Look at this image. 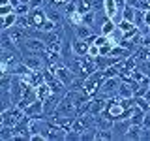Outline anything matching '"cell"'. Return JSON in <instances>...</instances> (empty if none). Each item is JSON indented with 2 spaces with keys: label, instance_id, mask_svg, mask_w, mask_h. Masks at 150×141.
I'll list each match as a JSON object with an SVG mask.
<instances>
[{
  "label": "cell",
  "instance_id": "cell-1",
  "mask_svg": "<svg viewBox=\"0 0 150 141\" xmlns=\"http://www.w3.org/2000/svg\"><path fill=\"white\" fill-rule=\"evenodd\" d=\"M54 115H58V117H77V105H75L73 96H71L69 90L62 96V100H60L58 107H56Z\"/></svg>",
  "mask_w": 150,
  "mask_h": 141
},
{
  "label": "cell",
  "instance_id": "cell-2",
  "mask_svg": "<svg viewBox=\"0 0 150 141\" xmlns=\"http://www.w3.org/2000/svg\"><path fill=\"white\" fill-rule=\"evenodd\" d=\"M120 83H122V75H116V77H105L98 94L103 96V98H107V100H109V98H115L116 94H118Z\"/></svg>",
  "mask_w": 150,
  "mask_h": 141
},
{
  "label": "cell",
  "instance_id": "cell-3",
  "mask_svg": "<svg viewBox=\"0 0 150 141\" xmlns=\"http://www.w3.org/2000/svg\"><path fill=\"white\" fill-rule=\"evenodd\" d=\"M28 21H30V26L34 28V30H40V28L43 26V23L47 21V9H43V8L30 9V13H28Z\"/></svg>",
  "mask_w": 150,
  "mask_h": 141
},
{
  "label": "cell",
  "instance_id": "cell-4",
  "mask_svg": "<svg viewBox=\"0 0 150 141\" xmlns=\"http://www.w3.org/2000/svg\"><path fill=\"white\" fill-rule=\"evenodd\" d=\"M129 126H131V120L129 119H118V120H115V124H112L115 139H118V137L124 139V135H126V132L129 130Z\"/></svg>",
  "mask_w": 150,
  "mask_h": 141
},
{
  "label": "cell",
  "instance_id": "cell-5",
  "mask_svg": "<svg viewBox=\"0 0 150 141\" xmlns=\"http://www.w3.org/2000/svg\"><path fill=\"white\" fill-rule=\"evenodd\" d=\"M66 134H68V130H64L62 126L51 122L49 130H47V139L49 141H62V139H66Z\"/></svg>",
  "mask_w": 150,
  "mask_h": 141
},
{
  "label": "cell",
  "instance_id": "cell-6",
  "mask_svg": "<svg viewBox=\"0 0 150 141\" xmlns=\"http://www.w3.org/2000/svg\"><path fill=\"white\" fill-rule=\"evenodd\" d=\"M25 115L30 117V119H34V117H45L43 115V102L36 100V102H32L30 105H26L25 107Z\"/></svg>",
  "mask_w": 150,
  "mask_h": 141
},
{
  "label": "cell",
  "instance_id": "cell-7",
  "mask_svg": "<svg viewBox=\"0 0 150 141\" xmlns=\"http://www.w3.org/2000/svg\"><path fill=\"white\" fill-rule=\"evenodd\" d=\"M73 32H75V38H79V40H86V38H90L92 34H98V32H94L92 26L84 25V23H81V25H75L73 26Z\"/></svg>",
  "mask_w": 150,
  "mask_h": 141
},
{
  "label": "cell",
  "instance_id": "cell-8",
  "mask_svg": "<svg viewBox=\"0 0 150 141\" xmlns=\"http://www.w3.org/2000/svg\"><path fill=\"white\" fill-rule=\"evenodd\" d=\"M88 47H90V43H88L86 40H79V38L73 40V53H75V56H86L88 55Z\"/></svg>",
  "mask_w": 150,
  "mask_h": 141
},
{
  "label": "cell",
  "instance_id": "cell-9",
  "mask_svg": "<svg viewBox=\"0 0 150 141\" xmlns=\"http://www.w3.org/2000/svg\"><path fill=\"white\" fill-rule=\"evenodd\" d=\"M36 92H38V98H40L41 102H45L47 98L53 94V88H51V85L47 83V81H43V83H40V85L36 87Z\"/></svg>",
  "mask_w": 150,
  "mask_h": 141
},
{
  "label": "cell",
  "instance_id": "cell-10",
  "mask_svg": "<svg viewBox=\"0 0 150 141\" xmlns=\"http://www.w3.org/2000/svg\"><path fill=\"white\" fill-rule=\"evenodd\" d=\"M103 11L107 13V17H109V19H115V15L120 11L116 0H105V4H103Z\"/></svg>",
  "mask_w": 150,
  "mask_h": 141
},
{
  "label": "cell",
  "instance_id": "cell-11",
  "mask_svg": "<svg viewBox=\"0 0 150 141\" xmlns=\"http://www.w3.org/2000/svg\"><path fill=\"white\" fill-rule=\"evenodd\" d=\"M0 139L2 141H15V128L0 124Z\"/></svg>",
  "mask_w": 150,
  "mask_h": 141
},
{
  "label": "cell",
  "instance_id": "cell-12",
  "mask_svg": "<svg viewBox=\"0 0 150 141\" xmlns=\"http://www.w3.org/2000/svg\"><path fill=\"white\" fill-rule=\"evenodd\" d=\"M17 19H19V15L15 11L8 13V15H2V30H9V28H13L17 25Z\"/></svg>",
  "mask_w": 150,
  "mask_h": 141
},
{
  "label": "cell",
  "instance_id": "cell-13",
  "mask_svg": "<svg viewBox=\"0 0 150 141\" xmlns=\"http://www.w3.org/2000/svg\"><path fill=\"white\" fill-rule=\"evenodd\" d=\"M144 115H146V111H143V109H141V107H137V105H133V111H131V117H129L131 124H137V126H143Z\"/></svg>",
  "mask_w": 150,
  "mask_h": 141
},
{
  "label": "cell",
  "instance_id": "cell-14",
  "mask_svg": "<svg viewBox=\"0 0 150 141\" xmlns=\"http://www.w3.org/2000/svg\"><path fill=\"white\" fill-rule=\"evenodd\" d=\"M141 132H143V126H137V124H131V126H129V130L126 132L124 139H129V141L141 139Z\"/></svg>",
  "mask_w": 150,
  "mask_h": 141
},
{
  "label": "cell",
  "instance_id": "cell-15",
  "mask_svg": "<svg viewBox=\"0 0 150 141\" xmlns=\"http://www.w3.org/2000/svg\"><path fill=\"white\" fill-rule=\"evenodd\" d=\"M98 137V126H90V128L81 132V141H94Z\"/></svg>",
  "mask_w": 150,
  "mask_h": 141
},
{
  "label": "cell",
  "instance_id": "cell-16",
  "mask_svg": "<svg viewBox=\"0 0 150 141\" xmlns=\"http://www.w3.org/2000/svg\"><path fill=\"white\" fill-rule=\"evenodd\" d=\"M116 28V23L112 21V19H107L105 23L101 25V28H100V34H105V36H111L112 34V30Z\"/></svg>",
  "mask_w": 150,
  "mask_h": 141
},
{
  "label": "cell",
  "instance_id": "cell-17",
  "mask_svg": "<svg viewBox=\"0 0 150 141\" xmlns=\"http://www.w3.org/2000/svg\"><path fill=\"white\" fill-rule=\"evenodd\" d=\"M133 105H137V107H141V109L143 111H150V103H148V100L144 96H137V94H135L133 96Z\"/></svg>",
  "mask_w": 150,
  "mask_h": 141
},
{
  "label": "cell",
  "instance_id": "cell-18",
  "mask_svg": "<svg viewBox=\"0 0 150 141\" xmlns=\"http://www.w3.org/2000/svg\"><path fill=\"white\" fill-rule=\"evenodd\" d=\"M77 11H79V13H88V11H92L90 0H77Z\"/></svg>",
  "mask_w": 150,
  "mask_h": 141
},
{
  "label": "cell",
  "instance_id": "cell-19",
  "mask_svg": "<svg viewBox=\"0 0 150 141\" xmlns=\"http://www.w3.org/2000/svg\"><path fill=\"white\" fill-rule=\"evenodd\" d=\"M68 2H69V0H45V4L49 8H56V9H64Z\"/></svg>",
  "mask_w": 150,
  "mask_h": 141
},
{
  "label": "cell",
  "instance_id": "cell-20",
  "mask_svg": "<svg viewBox=\"0 0 150 141\" xmlns=\"http://www.w3.org/2000/svg\"><path fill=\"white\" fill-rule=\"evenodd\" d=\"M135 9L133 6H126L124 9H122V15H124V19H128V21H135Z\"/></svg>",
  "mask_w": 150,
  "mask_h": 141
},
{
  "label": "cell",
  "instance_id": "cell-21",
  "mask_svg": "<svg viewBox=\"0 0 150 141\" xmlns=\"http://www.w3.org/2000/svg\"><path fill=\"white\" fill-rule=\"evenodd\" d=\"M96 139L109 141V139H115V134H112V130H98V137Z\"/></svg>",
  "mask_w": 150,
  "mask_h": 141
},
{
  "label": "cell",
  "instance_id": "cell-22",
  "mask_svg": "<svg viewBox=\"0 0 150 141\" xmlns=\"http://www.w3.org/2000/svg\"><path fill=\"white\" fill-rule=\"evenodd\" d=\"M30 4H25V2H21L19 4V6H15V13L17 15H28V13H30Z\"/></svg>",
  "mask_w": 150,
  "mask_h": 141
},
{
  "label": "cell",
  "instance_id": "cell-23",
  "mask_svg": "<svg viewBox=\"0 0 150 141\" xmlns=\"http://www.w3.org/2000/svg\"><path fill=\"white\" fill-rule=\"evenodd\" d=\"M66 141H81V132L68 130V134H66Z\"/></svg>",
  "mask_w": 150,
  "mask_h": 141
},
{
  "label": "cell",
  "instance_id": "cell-24",
  "mask_svg": "<svg viewBox=\"0 0 150 141\" xmlns=\"http://www.w3.org/2000/svg\"><path fill=\"white\" fill-rule=\"evenodd\" d=\"M101 51H100V45L98 43H90V47H88V56H92V58H96V56H100Z\"/></svg>",
  "mask_w": 150,
  "mask_h": 141
},
{
  "label": "cell",
  "instance_id": "cell-25",
  "mask_svg": "<svg viewBox=\"0 0 150 141\" xmlns=\"http://www.w3.org/2000/svg\"><path fill=\"white\" fill-rule=\"evenodd\" d=\"M15 11V6L13 4H4V6H0V17L2 15H8V13Z\"/></svg>",
  "mask_w": 150,
  "mask_h": 141
},
{
  "label": "cell",
  "instance_id": "cell-26",
  "mask_svg": "<svg viewBox=\"0 0 150 141\" xmlns=\"http://www.w3.org/2000/svg\"><path fill=\"white\" fill-rule=\"evenodd\" d=\"M43 4H45V0H30V8L34 9V8H43Z\"/></svg>",
  "mask_w": 150,
  "mask_h": 141
},
{
  "label": "cell",
  "instance_id": "cell-27",
  "mask_svg": "<svg viewBox=\"0 0 150 141\" xmlns=\"http://www.w3.org/2000/svg\"><path fill=\"white\" fill-rule=\"evenodd\" d=\"M144 26H148V28H150V8H148V9H144Z\"/></svg>",
  "mask_w": 150,
  "mask_h": 141
},
{
  "label": "cell",
  "instance_id": "cell-28",
  "mask_svg": "<svg viewBox=\"0 0 150 141\" xmlns=\"http://www.w3.org/2000/svg\"><path fill=\"white\" fill-rule=\"evenodd\" d=\"M139 2H141V0H126V6H133V8H139Z\"/></svg>",
  "mask_w": 150,
  "mask_h": 141
},
{
  "label": "cell",
  "instance_id": "cell-29",
  "mask_svg": "<svg viewBox=\"0 0 150 141\" xmlns=\"http://www.w3.org/2000/svg\"><path fill=\"white\" fill-rule=\"evenodd\" d=\"M143 128H150V115H148V113L144 115V120H143Z\"/></svg>",
  "mask_w": 150,
  "mask_h": 141
}]
</instances>
